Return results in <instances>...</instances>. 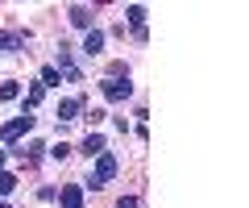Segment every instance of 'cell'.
Returning a JSON list of instances; mask_svg holds the SVG:
<instances>
[{
    "mask_svg": "<svg viewBox=\"0 0 249 208\" xmlns=\"http://www.w3.org/2000/svg\"><path fill=\"white\" fill-rule=\"evenodd\" d=\"M42 88H58V71L54 67H42Z\"/></svg>",
    "mask_w": 249,
    "mask_h": 208,
    "instance_id": "obj_14",
    "label": "cell"
},
{
    "mask_svg": "<svg viewBox=\"0 0 249 208\" xmlns=\"http://www.w3.org/2000/svg\"><path fill=\"white\" fill-rule=\"evenodd\" d=\"M112 175H116V158L104 150V154H96V171H91L88 188H104V183H112Z\"/></svg>",
    "mask_w": 249,
    "mask_h": 208,
    "instance_id": "obj_1",
    "label": "cell"
},
{
    "mask_svg": "<svg viewBox=\"0 0 249 208\" xmlns=\"http://www.w3.org/2000/svg\"><path fill=\"white\" fill-rule=\"evenodd\" d=\"M116 208H137V200H133V196H124V200H121Z\"/></svg>",
    "mask_w": 249,
    "mask_h": 208,
    "instance_id": "obj_16",
    "label": "cell"
},
{
    "mask_svg": "<svg viewBox=\"0 0 249 208\" xmlns=\"http://www.w3.org/2000/svg\"><path fill=\"white\" fill-rule=\"evenodd\" d=\"M42 96H46V88H42V83H29V96H25V109H37V104H42Z\"/></svg>",
    "mask_w": 249,
    "mask_h": 208,
    "instance_id": "obj_11",
    "label": "cell"
},
{
    "mask_svg": "<svg viewBox=\"0 0 249 208\" xmlns=\"http://www.w3.org/2000/svg\"><path fill=\"white\" fill-rule=\"evenodd\" d=\"M100 50H104V34H100V29H88V34H83V55L96 58Z\"/></svg>",
    "mask_w": 249,
    "mask_h": 208,
    "instance_id": "obj_5",
    "label": "cell"
},
{
    "mask_svg": "<svg viewBox=\"0 0 249 208\" xmlns=\"http://www.w3.org/2000/svg\"><path fill=\"white\" fill-rule=\"evenodd\" d=\"M25 46V34H0V55H13Z\"/></svg>",
    "mask_w": 249,
    "mask_h": 208,
    "instance_id": "obj_7",
    "label": "cell"
},
{
    "mask_svg": "<svg viewBox=\"0 0 249 208\" xmlns=\"http://www.w3.org/2000/svg\"><path fill=\"white\" fill-rule=\"evenodd\" d=\"M0 171H4V150H0Z\"/></svg>",
    "mask_w": 249,
    "mask_h": 208,
    "instance_id": "obj_17",
    "label": "cell"
},
{
    "mask_svg": "<svg viewBox=\"0 0 249 208\" xmlns=\"http://www.w3.org/2000/svg\"><path fill=\"white\" fill-rule=\"evenodd\" d=\"M79 150L88 154V158H96V154H104V137H100V133H88V137H83V146H79Z\"/></svg>",
    "mask_w": 249,
    "mask_h": 208,
    "instance_id": "obj_8",
    "label": "cell"
},
{
    "mask_svg": "<svg viewBox=\"0 0 249 208\" xmlns=\"http://www.w3.org/2000/svg\"><path fill=\"white\" fill-rule=\"evenodd\" d=\"M17 96H21V83H13V79L0 83V100H17Z\"/></svg>",
    "mask_w": 249,
    "mask_h": 208,
    "instance_id": "obj_13",
    "label": "cell"
},
{
    "mask_svg": "<svg viewBox=\"0 0 249 208\" xmlns=\"http://www.w3.org/2000/svg\"><path fill=\"white\" fill-rule=\"evenodd\" d=\"M0 208H9V204H0Z\"/></svg>",
    "mask_w": 249,
    "mask_h": 208,
    "instance_id": "obj_18",
    "label": "cell"
},
{
    "mask_svg": "<svg viewBox=\"0 0 249 208\" xmlns=\"http://www.w3.org/2000/svg\"><path fill=\"white\" fill-rule=\"evenodd\" d=\"M29 129H34V117H29V113H21V117H13L9 121V125H4V129H0V137H4V142H17V137H25L29 133Z\"/></svg>",
    "mask_w": 249,
    "mask_h": 208,
    "instance_id": "obj_3",
    "label": "cell"
},
{
    "mask_svg": "<svg viewBox=\"0 0 249 208\" xmlns=\"http://www.w3.org/2000/svg\"><path fill=\"white\" fill-rule=\"evenodd\" d=\"M58 204L62 208H83V183H67L58 191Z\"/></svg>",
    "mask_w": 249,
    "mask_h": 208,
    "instance_id": "obj_4",
    "label": "cell"
},
{
    "mask_svg": "<svg viewBox=\"0 0 249 208\" xmlns=\"http://www.w3.org/2000/svg\"><path fill=\"white\" fill-rule=\"evenodd\" d=\"M71 25L91 29V9H88V4H75V9H71Z\"/></svg>",
    "mask_w": 249,
    "mask_h": 208,
    "instance_id": "obj_9",
    "label": "cell"
},
{
    "mask_svg": "<svg viewBox=\"0 0 249 208\" xmlns=\"http://www.w3.org/2000/svg\"><path fill=\"white\" fill-rule=\"evenodd\" d=\"M100 92H104V100L121 104V100H129V96H133V83H129V79H112V75H108V79L100 83Z\"/></svg>",
    "mask_w": 249,
    "mask_h": 208,
    "instance_id": "obj_2",
    "label": "cell"
},
{
    "mask_svg": "<svg viewBox=\"0 0 249 208\" xmlns=\"http://www.w3.org/2000/svg\"><path fill=\"white\" fill-rule=\"evenodd\" d=\"M50 154H54V158H58V163H62V158H67V154H71V146H67V142H58V146H54Z\"/></svg>",
    "mask_w": 249,
    "mask_h": 208,
    "instance_id": "obj_15",
    "label": "cell"
},
{
    "mask_svg": "<svg viewBox=\"0 0 249 208\" xmlns=\"http://www.w3.org/2000/svg\"><path fill=\"white\" fill-rule=\"evenodd\" d=\"M79 113H83V100H58V121H79Z\"/></svg>",
    "mask_w": 249,
    "mask_h": 208,
    "instance_id": "obj_6",
    "label": "cell"
},
{
    "mask_svg": "<svg viewBox=\"0 0 249 208\" xmlns=\"http://www.w3.org/2000/svg\"><path fill=\"white\" fill-rule=\"evenodd\" d=\"M13 188H17V175H13V171H0V196H13Z\"/></svg>",
    "mask_w": 249,
    "mask_h": 208,
    "instance_id": "obj_12",
    "label": "cell"
},
{
    "mask_svg": "<svg viewBox=\"0 0 249 208\" xmlns=\"http://www.w3.org/2000/svg\"><path fill=\"white\" fill-rule=\"evenodd\" d=\"M124 17H129V25H133L137 34H142V25H145V9H142V4H129V9H124Z\"/></svg>",
    "mask_w": 249,
    "mask_h": 208,
    "instance_id": "obj_10",
    "label": "cell"
}]
</instances>
